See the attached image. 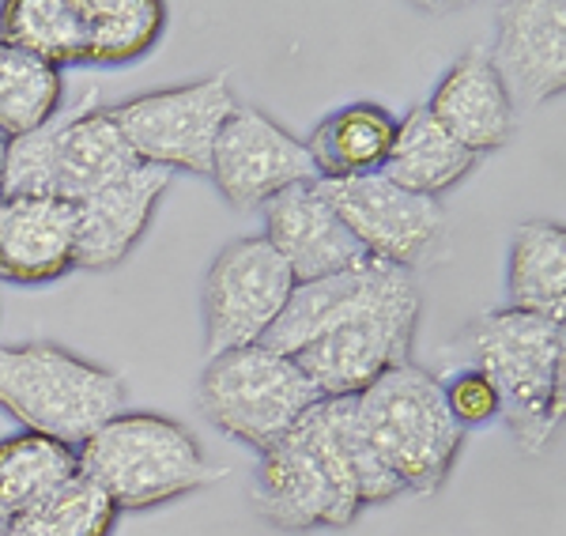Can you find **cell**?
Listing matches in <instances>:
<instances>
[{
  "mask_svg": "<svg viewBox=\"0 0 566 536\" xmlns=\"http://www.w3.org/2000/svg\"><path fill=\"white\" fill-rule=\"evenodd\" d=\"M117 506L109 503L98 484H91L84 472L61 484L50 498H42L34 511L8 525L12 536H109L117 525Z\"/></svg>",
  "mask_w": 566,
  "mask_h": 536,
  "instance_id": "cell-25",
  "label": "cell"
},
{
  "mask_svg": "<svg viewBox=\"0 0 566 536\" xmlns=\"http://www.w3.org/2000/svg\"><path fill=\"white\" fill-rule=\"evenodd\" d=\"M295 276L264 234L234 239L216 253L200 287L208 359L223 351L261 344L287 306Z\"/></svg>",
  "mask_w": 566,
  "mask_h": 536,
  "instance_id": "cell-10",
  "label": "cell"
},
{
  "mask_svg": "<svg viewBox=\"0 0 566 536\" xmlns=\"http://www.w3.org/2000/svg\"><path fill=\"white\" fill-rule=\"evenodd\" d=\"M480 156L461 148L442 125L434 122L427 106H412L397 122V136L389 144V156L381 162L378 175H386L392 186L408 193L431 197L438 201L442 193L458 189L464 178L476 170Z\"/></svg>",
  "mask_w": 566,
  "mask_h": 536,
  "instance_id": "cell-18",
  "label": "cell"
},
{
  "mask_svg": "<svg viewBox=\"0 0 566 536\" xmlns=\"http://www.w3.org/2000/svg\"><path fill=\"white\" fill-rule=\"evenodd\" d=\"M514 111H536L566 87V4L514 0L499 12L495 50H488Z\"/></svg>",
  "mask_w": 566,
  "mask_h": 536,
  "instance_id": "cell-13",
  "label": "cell"
},
{
  "mask_svg": "<svg viewBox=\"0 0 566 536\" xmlns=\"http://www.w3.org/2000/svg\"><path fill=\"white\" fill-rule=\"evenodd\" d=\"M136 167L122 129L98 106V91H84L39 133L8 140L4 197H61L76 204Z\"/></svg>",
  "mask_w": 566,
  "mask_h": 536,
  "instance_id": "cell-7",
  "label": "cell"
},
{
  "mask_svg": "<svg viewBox=\"0 0 566 536\" xmlns=\"http://www.w3.org/2000/svg\"><path fill=\"white\" fill-rule=\"evenodd\" d=\"M0 42L34 53L53 69L84 65V15L80 0H4Z\"/></svg>",
  "mask_w": 566,
  "mask_h": 536,
  "instance_id": "cell-23",
  "label": "cell"
},
{
  "mask_svg": "<svg viewBox=\"0 0 566 536\" xmlns=\"http://www.w3.org/2000/svg\"><path fill=\"white\" fill-rule=\"evenodd\" d=\"M4 162H8V140H0V201H4Z\"/></svg>",
  "mask_w": 566,
  "mask_h": 536,
  "instance_id": "cell-27",
  "label": "cell"
},
{
  "mask_svg": "<svg viewBox=\"0 0 566 536\" xmlns=\"http://www.w3.org/2000/svg\"><path fill=\"white\" fill-rule=\"evenodd\" d=\"M438 386H442L446 408H450V416L461 423V431L499 420V393L488 381V375H480V370L453 367L446 378H438Z\"/></svg>",
  "mask_w": 566,
  "mask_h": 536,
  "instance_id": "cell-26",
  "label": "cell"
},
{
  "mask_svg": "<svg viewBox=\"0 0 566 536\" xmlns=\"http://www.w3.org/2000/svg\"><path fill=\"white\" fill-rule=\"evenodd\" d=\"M208 178L239 212L264 208L272 197L317 181L306 144L258 106H234L219 129Z\"/></svg>",
  "mask_w": 566,
  "mask_h": 536,
  "instance_id": "cell-12",
  "label": "cell"
},
{
  "mask_svg": "<svg viewBox=\"0 0 566 536\" xmlns=\"http://www.w3.org/2000/svg\"><path fill=\"white\" fill-rule=\"evenodd\" d=\"M80 472L76 446L50 434L15 431L0 439V522L12 525Z\"/></svg>",
  "mask_w": 566,
  "mask_h": 536,
  "instance_id": "cell-21",
  "label": "cell"
},
{
  "mask_svg": "<svg viewBox=\"0 0 566 536\" xmlns=\"http://www.w3.org/2000/svg\"><path fill=\"white\" fill-rule=\"evenodd\" d=\"M510 306L547 322H566V227L528 220L514 231L506 258Z\"/></svg>",
  "mask_w": 566,
  "mask_h": 536,
  "instance_id": "cell-20",
  "label": "cell"
},
{
  "mask_svg": "<svg viewBox=\"0 0 566 536\" xmlns=\"http://www.w3.org/2000/svg\"><path fill=\"white\" fill-rule=\"evenodd\" d=\"M325 201L355 234L370 261L412 272L434 258L438 242L446 239V208L431 197L408 193L392 186L386 175L317 181Z\"/></svg>",
  "mask_w": 566,
  "mask_h": 536,
  "instance_id": "cell-11",
  "label": "cell"
},
{
  "mask_svg": "<svg viewBox=\"0 0 566 536\" xmlns=\"http://www.w3.org/2000/svg\"><path fill=\"white\" fill-rule=\"evenodd\" d=\"M84 65H133L159 45L167 31L163 0H80Z\"/></svg>",
  "mask_w": 566,
  "mask_h": 536,
  "instance_id": "cell-22",
  "label": "cell"
},
{
  "mask_svg": "<svg viewBox=\"0 0 566 536\" xmlns=\"http://www.w3.org/2000/svg\"><path fill=\"white\" fill-rule=\"evenodd\" d=\"M264 216V239L280 253L283 265L291 269L295 284L336 276L367 261V253L355 242V234L344 227L317 181L295 186L287 193L272 197L261 208Z\"/></svg>",
  "mask_w": 566,
  "mask_h": 536,
  "instance_id": "cell-14",
  "label": "cell"
},
{
  "mask_svg": "<svg viewBox=\"0 0 566 536\" xmlns=\"http://www.w3.org/2000/svg\"><path fill=\"white\" fill-rule=\"evenodd\" d=\"M0 536H12V533H8V525H4V522H0Z\"/></svg>",
  "mask_w": 566,
  "mask_h": 536,
  "instance_id": "cell-28",
  "label": "cell"
},
{
  "mask_svg": "<svg viewBox=\"0 0 566 536\" xmlns=\"http://www.w3.org/2000/svg\"><path fill=\"white\" fill-rule=\"evenodd\" d=\"M167 186L170 170L140 162L114 186L72 204L76 208V269L106 272L122 265L151 227Z\"/></svg>",
  "mask_w": 566,
  "mask_h": 536,
  "instance_id": "cell-15",
  "label": "cell"
},
{
  "mask_svg": "<svg viewBox=\"0 0 566 536\" xmlns=\"http://www.w3.org/2000/svg\"><path fill=\"white\" fill-rule=\"evenodd\" d=\"M61 106H65L61 69L0 42V140L39 133Z\"/></svg>",
  "mask_w": 566,
  "mask_h": 536,
  "instance_id": "cell-24",
  "label": "cell"
},
{
  "mask_svg": "<svg viewBox=\"0 0 566 536\" xmlns=\"http://www.w3.org/2000/svg\"><path fill=\"white\" fill-rule=\"evenodd\" d=\"M322 397L291 356L245 344L212 356L197 381V404L216 431L264 453Z\"/></svg>",
  "mask_w": 566,
  "mask_h": 536,
  "instance_id": "cell-8",
  "label": "cell"
},
{
  "mask_svg": "<svg viewBox=\"0 0 566 536\" xmlns=\"http://www.w3.org/2000/svg\"><path fill=\"white\" fill-rule=\"evenodd\" d=\"M419 314L423 295L412 272L367 258L348 272L295 284L261 344L295 359L317 397L344 401L412 362Z\"/></svg>",
  "mask_w": 566,
  "mask_h": 536,
  "instance_id": "cell-1",
  "label": "cell"
},
{
  "mask_svg": "<svg viewBox=\"0 0 566 536\" xmlns=\"http://www.w3.org/2000/svg\"><path fill=\"white\" fill-rule=\"evenodd\" d=\"M355 423L381 469L405 495H434L464 450V431L450 416L438 375L405 362L352 397Z\"/></svg>",
  "mask_w": 566,
  "mask_h": 536,
  "instance_id": "cell-4",
  "label": "cell"
},
{
  "mask_svg": "<svg viewBox=\"0 0 566 536\" xmlns=\"http://www.w3.org/2000/svg\"><path fill=\"white\" fill-rule=\"evenodd\" d=\"M80 472L106 492L117 511H151L200 492L219 472L186 423L159 412L114 416L76 446Z\"/></svg>",
  "mask_w": 566,
  "mask_h": 536,
  "instance_id": "cell-5",
  "label": "cell"
},
{
  "mask_svg": "<svg viewBox=\"0 0 566 536\" xmlns=\"http://www.w3.org/2000/svg\"><path fill=\"white\" fill-rule=\"evenodd\" d=\"M446 359L472 367L499 393V420L517 450L536 458L552 446L566 412V329L525 311H488L464 322Z\"/></svg>",
  "mask_w": 566,
  "mask_h": 536,
  "instance_id": "cell-3",
  "label": "cell"
},
{
  "mask_svg": "<svg viewBox=\"0 0 566 536\" xmlns=\"http://www.w3.org/2000/svg\"><path fill=\"white\" fill-rule=\"evenodd\" d=\"M427 111L461 148L472 156H488L510 144L517 125V111L502 87L495 65L483 45H469L446 76L438 80Z\"/></svg>",
  "mask_w": 566,
  "mask_h": 536,
  "instance_id": "cell-17",
  "label": "cell"
},
{
  "mask_svg": "<svg viewBox=\"0 0 566 536\" xmlns=\"http://www.w3.org/2000/svg\"><path fill=\"white\" fill-rule=\"evenodd\" d=\"M397 136V117L381 103H348L314 125L306 151L317 181H348L378 175Z\"/></svg>",
  "mask_w": 566,
  "mask_h": 536,
  "instance_id": "cell-19",
  "label": "cell"
},
{
  "mask_svg": "<svg viewBox=\"0 0 566 536\" xmlns=\"http://www.w3.org/2000/svg\"><path fill=\"white\" fill-rule=\"evenodd\" d=\"M400 495V484L363 442L352 397H322L261 453L250 480L253 511L280 533L348 529L367 506Z\"/></svg>",
  "mask_w": 566,
  "mask_h": 536,
  "instance_id": "cell-2",
  "label": "cell"
},
{
  "mask_svg": "<svg viewBox=\"0 0 566 536\" xmlns=\"http://www.w3.org/2000/svg\"><path fill=\"white\" fill-rule=\"evenodd\" d=\"M239 106L223 76L193 80V84L144 91L109 106V117L133 148L136 162L159 170H189L208 175L219 129Z\"/></svg>",
  "mask_w": 566,
  "mask_h": 536,
  "instance_id": "cell-9",
  "label": "cell"
},
{
  "mask_svg": "<svg viewBox=\"0 0 566 536\" xmlns=\"http://www.w3.org/2000/svg\"><path fill=\"white\" fill-rule=\"evenodd\" d=\"M76 269V208L61 197L0 201V280L20 287L53 284Z\"/></svg>",
  "mask_w": 566,
  "mask_h": 536,
  "instance_id": "cell-16",
  "label": "cell"
},
{
  "mask_svg": "<svg viewBox=\"0 0 566 536\" xmlns=\"http://www.w3.org/2000/svg\"><path fill=\"white\" fill-rule=\"evenodd\" d=\"M0 408L23 431L84 446L129 408V381L53 340L0 344Z\"/></svg>",
  "mask_w": 566,
  "mask_h": 536,
  "instance_id": "cell-6",
  "label": "cell"
}]
</instances>
